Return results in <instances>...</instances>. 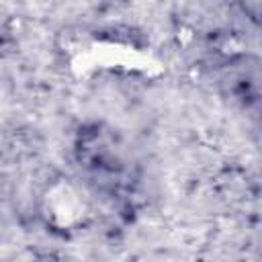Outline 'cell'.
I'll list each match as a JSON object with an SVG mask.
<instances>
[{
    "instance_id": "cell-1",
    "label": "cell",
    "mask_w": 262,
    "mask_h": 262,
    "mask_svg": "<svg viewBox=\"0 0 262 262\" xmlns=\"http://www.w3.org/2000/svg\"><path fill=\"white\" fill-rule=\"evenodd\" d=\"M37 215L53 233H78L92 223L96 203L90 188L82 180L61 174L47 180L39 190Z\"/></svg>"
}]
</instances>
